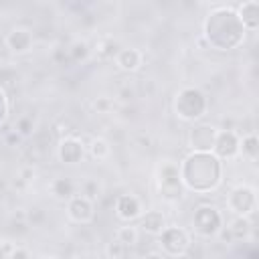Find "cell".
Returning a JSON list of instances; mask_svg holds the SVG:
<instances>
[{
	"instance_id": "21",
	"label": "cell",
	"mask_w": 259,
	"mask_h": 259,
	"mask_svg": "<svg viewBox=\"0 0 259 259\" xmlns=\"http://www.w3.org/2000/svg\"><path fill=\"white\" fill-rule=\"evenodd\" d=\"M119 42L117 40H113V38H103V40H99L97 45H95V55L99 57V59H103V61H107V59H115V55L119 53Z\"/></svg>"
},
{
	"instance_id": "8",
	"label": "cell",
	"mask_w": 259,
	"mask_h": 259,
	"mask_svg": "<svg viewBox=\"0 0 259 259\" xmlns=\"http://www.w3.org/2000/svg\"><path fill=\"white\" fill-rule=\"evenodd\" d=\"M214 138H217V125L194 121V125L188 130L186 144H188L190 152H210Z\"/></svg>"
},
{
	"instance_id": "19",
	"label": "cell",
	"mask_w": 259,
	"mask_h": 259,
	"mask_svg": "<svg viewBox=\"0 0 259 259\" xmlns=\"http://www.w3.org/2000/svg\"><path fill=\"white\" fill-rule=\"evenodd\" d=\"M51 194L57 200H61V202L69 200L75 194V182H73V178L71 176H57V178H53V182H51Z\"/></svg>"
},
{
	"instance_id": "10",
	"label": "cell",
	"mask_w": 259,
	"mask_h": 259,
	"mask_svg": "<svg viewBox=\"0 0 259 259\" xmlns=\"http://www.w3.org/2000/svg\"><path fill=\"white\" fill-rule=\"evenodd\" d=\"M85 156V146L79 138L75 136H65V138H59V146H57V158L59 162L67 164V166H73V164H79Z\"/></svg>"
},
{
	"instance_id": "26",
	"label": "cell",
	"mask_w": 259,
	"mask_h": 259,
	"mask_svg": "<svg viewBox=\"0 0 259 259\" xmlns=\"http://www.w3.org/2000/svg\"><path fill=\"white\" fill-rule=\"evenodd\" d=\"M105 255L111 257V259H121V257L127 255V247H125L121 241L113 239L111 243H107V247H105Z\"/></svg>"
},
{
	"instance_id": "4",
	"label": "cell",
	"mask_w": 259,
	"mask_h": 259,
	"mask_svg": "<svg viewBox=\"0 0 259 259\" xmlns=\"http://www.w3.org/2000/svg\"><path fill=\"white\" fill-rule=\"evenodd\" d=\"M156 186H158L160 196L166 202H178V200H182L186 188L182 184L178 164H174V162H162L160 168H158V172H156Z\"/></svg>"
},
{
	"instance_id": "12",
	"label": "cell",
	"mask_w": 259,
	"mask_h": 259,
	"mask_svg": "<svg viewBox=\"0 0 259 259\" xmlns=\"http://www.w3.org/2000/svg\"><path fill=\"white\" fill-rule=\"evenodd\" d=\"M6 47L10 53L14 55H26L30 49H32V42H34V36H32V30L30 28H24V26H14L6 38H4Z\"/></svg>"
},
{
	"instance_id": "1",
	"label": "cell",
	"mask_w": 259,
	"mask_h": 259,
	"mask_svg": "<svg viewBox=\"0 0 259 259\" xmlns=\"http://www.w3.org/2000/svg\"><path fill=\"white\" fill-rule=\"evenodd\" d=\"M202 30L206 45L214 51H235L245 42L247 36L237 10L231 6L212 8L204 18Z\"/></svg>"
},
{
	"instance_id": "30",
	"label": "cell",
	"mask_w": 259,
	"mask_h": 259,
	"mask_svg": "<svg viewBox=\"0 0 259 259\" xmlns=\"http://www.w3.org/2000/svg\"><path fill=\"white\" fill-rule=\"evenodd\" d=\"M121 103H130V101H134L136 99V89L132 87V85H121L119 89H117V95H115Z\"/></svg>"
},
{
	"instance_id": "7",
	"label": "cell",
	"mask_w": 259,
	"mask_h": 259,
	"mask_svg": "<svg viewBox=\"0 0 259 259\" xmlns=\"http://www.w3.org/2000/svg\"><path fill=\"white\" fill-rule=\"evenodd\" d=\"M158 243L162 249V255L168 257H182L188 253L190 247V235L182 227H164V231L158 235Z\"/></svg>"
},
{
	"instance_id": "13",
	"label": "cell",
	"mask_w": 259,
	"mask_h": 259,
	"mask_svg": "<svg viewBox=\"0 0 259 259\" xmlns=\"http://www.w3.org/2000/svg\"><path fill=\"white\" fill-rule=\"evenodd\" d=\"M142 212H144V206H142V200L136 194H119L117 196V200H115V214L121 221L132 223V221L140 219Z\"/></svg>"
},
{
	"instance_id": "32",
	"label": "cell",
	"mask_w": 259,
	"mask_h": 259,
	"mask_svg": "<svg viewBox=\"0 0 259 259\" xmlns=\"http://www.w3.org/2000/svg\"><path fill=\"white\" fill-rule=\"evenodd\" d=\"M6 115H8V99H6V95H4V91L0 89V125L4 123V119H6Z\"/></svg>"
},
{
	"instance_id": "2",
	"label": "cell",
	"mask_w": 259,
	"mask_h": 259,
	"mask_svg": "<svg viewBox=\"0 0 259 259\" xmlns=\"http://www.w3.org/2000/svg\"><path fill=\"white\" fill-rule=\"evenodd\" d=\"M186 190L206 194L219 188L223 180V160L212 152H190L178 166Z\"/></svg>"
},
{
	"instance_id": "22",
	"label": "cell",
	"mask_w": 259,
	"mask_h": 259,
	"mask_svg": "<svg viewBox=\"0 0 259 259\" xmlns=\"http://www.w3.org/2000/svg\"><path fill=\"white\" fill-rule=\"evenodd\" d=\"M67 51H69V57H71L73 65L85 63V61L89 59V55H91V49H89V45H87L85 40H73V42L67 47Z\"/></svg>"
},
{
	"instance_id": "15",
	"label": "cell",
	"mask_w": 259,
	"mask_h": 259,
	"mask_svg": "<svg viewBox=\"0 0 259 259\" xmlns=\"http://www.w3.org/2000/svg\"><path fill=\"white\" fill-rule=\"evenodd\" d=\"M237 14L245 26V30L255 32L259 28V2L257 0H247L237 8Z\"/></svg>"
},
{
	"instance_id": "36",
	"label": "cell",
	"mask_w": 259,
	"mask_h": 259,
	"mask_svg": "<svg viewBox=\"0 0 259 259\" xmlns=\"http://www.w3.org/2000/svg\"><path fill=\"white\" fill-rule=\"evenodd\" d=\"M34 2H40V0H34Z\"/></svg>"
},
{
	"instance_id": "17",
	"label": "cell",
	"mask_w": 259,
	"mask_h": 259,
	"mask_svg": "<svg viewBox=\"0 0 259 259\" xmlns=\"http://www.w3.org/2000/svg\"><path fill=\"white\" fill-rule=\"evenodd\" d=\"M227 229H229V233H231V237H233L235 243L237 241H247L251 237V233H253V223H251L249 217L235 214L231 219V223L227 225Z\"/></svg>"
},
{
	"instance_id": "11",
	"label": "cell",
	"mask_w": 259,
	"mask_h": 259,
	"mask_svg": "<svg viewBox=\"0 0 259 259\" xmlns=\"http://www.w3.org/2000/svg\"><path fill=\"white\" fill-rule=\"evenodd\" d=\"M67 214L71 221L79 223V225H87L93 221L95 208H93V200H89L83 194H73L67 200Z\"/></svg>"
},
{
	"instance_id": "24",
	"label": "cell",
	"mask_w": 259,
	"mask_h": 259,
	"mask_svg": "<svg viewBox=\"0 0 259 259\" xmlns=\"http://www.w3.org/2000/svg\"><path fill=\"white\" fill-rule=\"evenodd\" d=\"M14 130L22 136V138H30L36 132V119L32 115H20L14 123Z\"/></svg>"
},
{
	"instance_id": "6",
	"label": "cell",
	"mask_w": 259,
	"mask_h": 259,
	"mask_svg": "<svg viewBox=\"0 0 259 259\" xmlns=\"http://www.w3.org/2000/svg\"><path fill=\"white\" fill-rule=\"evenodd\" d=\"M227 206L233 214L253 217L257 210V190L251 184H237L227 194Z\"/></svg>"
},
{
	"instance_id": "35",
	"label": "cell",
	"mask_w": 259,
	"mask_h": 259,
	"mask_svg": "<svg viewBox=\"0 0 259 259\" xmlns=\"http://www.w3.org/2000/svg\"><path fill=\"white\" fill-rule=\"evenodd\" d=\"M12 257H30V251H26V249H20V247H14V251H12Z\"/></svg>"
},
{
	"instance_id": "28",
	"label": "cell",
	"mask_w": 259,
	"mask_h": 259,
	"mask_svg": "<svg viewBox=\"0 0 259 259\" xmlns=\"http://www.w3.org/2000/svg\"><path fill=\"white\" fill-rule=\"evenodd\" d=\"M91 107L97 111V113H111L113 111V107H115V103H113V99L111 97H95L93 101H91Z\"/></svg>"
},
{
	"instance_id": "18",
	"label": "cell",
	"mask_w": 259,
	"mask_h": 259,
	"mask_svg": "<svg viewBox=\"0 0 259 259\" xmlns=\"http://www.w3.org/2000/svg\"><path fill=\"white\" fill-rule=\"evenodd\" d=\"M239 156L245 158L247 162H257V158H259V138H257L255 132H249L243 138H239Z\"/></svg>"
},
{
	"instance_id": "5",
	"label": "cell",
	"mask_w": 259,
	"mask_h": 259,
	"mask_svg": "<svg viewBox=\"0 0 259 259\" xmlns=\"http://www.w3.org/2000/svg\"><path fill=\"white\" fill-rule=\"evenodd\" d=\"M223 225L225 217L214 204H198L192 212V231L202 239H214Z\"/></svg>"
},
{
	"instance_id": "27",
	"label": "cell",
	"mask_w": 259,
	"mask_h": 259,
	"mask_svg": "<svg viewBox=\"0 0 259 259\" xmlns=\"http://www.w3.org/2000/svg\"><path fill=\"white\" fill-rule=\"evenodd\" d=\"M51 59H53V63H55V65H59V67H71V65H73V61H71V57H69L67 47H57V49L53 51Z\"/></svg>"
},
{
	"instance_id": "3",
	"label": "cell",
	"mask_w": 259,
	"mask_h": 259,
	"mask_svg": "<svg viewBox=\"0 0 259 259\" xmlns=\"http://www.w3.org/2000/svg\"><path fill=\"white\" fill-rule=\"evenodd\" d=\"M174 115L182 121H200L208 111V97L198 87H182L174 95Z\"/></svg>"
},
{
	"instance_id": "16",
	"label": "cell",
	"mask_w": 259,
	"mask_h": 259,
	"mask_svg": "<svg viewBox=\"0 0 259 259\" xmlns=\"http://www.w3.org/2000/svg\"><path fill=\"white\" fill-rule=\"evenodd\" d=\"M115 65L123 73H136L142 67V53L138 49H119L115 55Z\"/></svg>"
},
{
	"instance_id": "33",
	"label": "cell",
	"mask_w": 259,
	"mask_h": 259,
	"mask_svg": "<svg viewBox=\"0 0 259 259\" xmlns=\"http://www.w3.org/2000/svg\"><path fill=\"white\" fill-rule=\"evenodd\" d=\"M12 251H14V245L8 243V241H2L0 243V257H12Z\"/></svg>"
},
{
	"instance_id": "20",
	"label": "cell",
	"mask_w": 259,
	"mask_h": 259,
	"mask_svg": "<svg viewBox=\"0 0 259 259\" xmlns=\"http://www.w3.org/2000/svg\"><path fill=\"white\" fill-rule=\"evenodd\" d=\"M87 150H89V156H91L93 160H97V162L107 160L109 154H111V146H109V142H107L105 138H91Z\"/></svg>"
},
{
	"instance_id": "9",
	"label": "cell",
	"mask_w": 259,
	"mask_h": 259,
	"mask_svg": "<svg viewBox=\"0 0 259 259\" xmlns=\"http://www.w3.org/2000/svg\"><path fill=\"white\" fill-rule=\"evenodd\" d=\"M210 152L223 162L235 160L239 156V134L231 127L217 130V138H214V144H212Z\"/></svg>"
},
{
	"instance_id": "25",
	"label": "cell",
	"mask_w": 259,
	"mask_h": 259,
	"mask_svg": "<svg viewBox=\"0 0 259 259\" xmlns=\"http://www.w3.org/2000/svg\"><path fill=\"white\" fill-rule=\"evenodd\" d=\"M99 182L95 180V178H87V180H83V184H81V194L83 196H87L89 200H97V196H99Z\"/></svg>"
},
{
	"instance_id": "31",
	"label": "cell",
	"mask_w": 259,
	"mask_h": 259,
	"mask_svg": "<svg viewBox=\"0 0 259 259\" xmlns=\"http://www.w3.org/2000/svg\"><path fill=\"white\" fill-rule=\"evenodd\" d=\"M10 184H12V188H16V190H26V188L30 186V182H28L20 172H16V176L12 178V182H10Z\"/></svg>"
},
{
	"instance_id": "29",
	"label": "cell",
	"mask_w": 259,
	"mask_h": 259,
	"mask_svg": "<svg viewBox=\"0 0 259 259\" xmlns=\"http://www.w3.org/2000/svg\"><path fill=\"white\" fill-rule=\"evenodd\" d=\"M45 219H47V214H45V210H42L40 206H32V208H28V210H26V223H28V225H32V227L42 225V223H45Z\"/></svg>"
},
{
	"instance_id": "14",
	"label": "cell",
	"mask_w": 259,
	"mask_h": 259,
	"mask_svg": "<svg viewBox=\"0 0 259 259\" xmlns=\"http://www.w3.org/2000/svg\"><path fill=\"white\" fill-rule=\"evenodd\" d=\"M166 225L168 223H166V217H164L162 210H146V212L140 214V229L148 235L158 237L164 231Z\"/></svg>"
},
{
	"instance_id": "34",
	"label": "cell",
	"mask_w": 259,
	"mask_h": 259,
	"mask_svg": "<svg viewBox=\"0 0 259 259\" xmlns=\"http://www.w3.org/2000/svg\"><path fill=\"white\" fill-rule=\"evenodd\" d=\"M20 140H22V136H20L16 130H14V132H10V134L6 136V144H8V146H14V144H18Z\"/></svg>"
},
{
	"instance_id": "23",
	"label": "cell",
	"mask_w": 259,
	"mask_h": 259,
	"mask_svg": "<svg viewBox=\"0 0 259 259\" xmlns=\"http://www.w3.org/2000/svg\"><path fill=\"white\" fill-rule=\"evenodd\" d=\"M115 239L117 241H121L127 249L130 247H136L138 245V239H140V231H138V227H132V225H123V227H119L117 229V233H115Z\"/></svg>"
}]
</instances>
